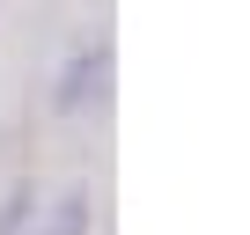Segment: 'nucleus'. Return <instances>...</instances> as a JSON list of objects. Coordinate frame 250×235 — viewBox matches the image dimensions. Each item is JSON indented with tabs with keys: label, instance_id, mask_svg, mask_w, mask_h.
<instances>
[{
	"label": "nucleus",
	"instance_id": "nucleus-1",
	"mask_svg": "<svg viewBox=\"0 0 250 235\" xmlns=\"http://www.w3.org/2000/svg\"><path fill=\"white\" fill-rule=\"evenodd\" d=\"M110 96V37H81L52 74V118H81Z\"/></svg>",
	"mask_w": 250,
	"mask_h": 235
},
{
	"label": "nucleus",
	"instance_id": "nucleus-2",
	"mask_svg": "<svg viewBox=\"0 0 250 235\" xmlns=\"http://www.w3.org/2000/svg\"><path fill=\"white\" fill-rule=\"evenodd\" d=\"M88 220H96V206H88V191L74 184V191H59V198H52V213H44V235H88Z\"/></svg>",
	"mask_w": 250,
	"mask_h": 235
},
{
	"label": "nucleus",
	"instance_id": "nucleus-3",
	"mask_svg": "<svg viewBox=\"0 0 250 235\" xmlns=\"http://www.w3.org/2000/svg\"><path fill=\"white\" fill-rule=\"evenodd\" d=\"M30 213H37V184H30V176H15V184H8V198H0V235H22V228H30Z\"/></svg>",
	"mask_w": 250,
	"mask_h": 235
}]
</instances>
